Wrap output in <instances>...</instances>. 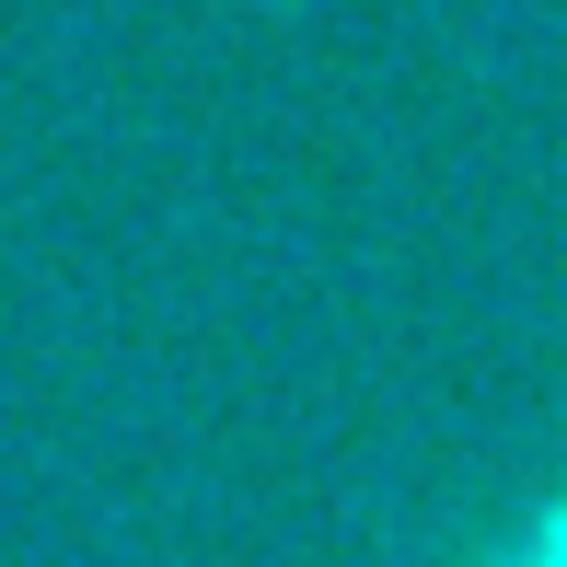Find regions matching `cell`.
<instances>
[{"instance_id":"cell-1","label":"cell","mask_w":567,"mask_h":567,"mask_svg":"<svg viewBox=\"0 0 567 567\" xmlns=\"http://www.w3.org/2000/svg\"><path fill=\"white\" fill-rule=\"evenodd\" d=\"M486 567H567V498H545V509H533V522L509 533Z\"/></svg>"}]
</instances>
